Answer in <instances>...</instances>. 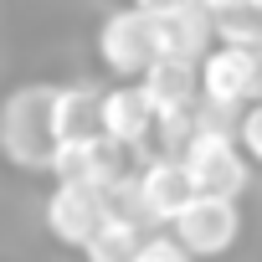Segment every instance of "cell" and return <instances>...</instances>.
Returning <instances> with one entry per match:
<instances>
[{
	"label": "cell",
	"instance_id": "1",
	"mask_svg": "<svg viewBox=\"0 0 262 262\" xmlns=\"http://www.w3.org/2000/svg\"><path fill=\"white\" fill-rule=\"evenodd\" d=\"M180 160L190 165L201 195H226V201H236V195L247 190L252 160H247V149H242V139H236V123H226V113H216V108H206V103H201V128H195V139L185 144Z\"/></svg>",
	"mask_w": 262,
	"mask_h": 262
},
{
	"label": "cell",
	"instance_id": "2",
	"mask_svg": "<svg viewBox=\"0 0 262 262\" xmlns=\"http://www.w3.org/2000/svg\"><path fill=\"white\" fill-rule=\"evenodd\" d=\"M52 98L57 88H16L0 113V144H6L11 165L21 170H52L57 139H52Z\"/></svg>",
	"mask_w": 262,
	"mask_h": 262
},
{
	"label": "cell",
	"instance_id": "3",
	"mask_svg": "<svg viewBox=\"0 0 262 262\" xmlns=\"http://www.w3.org/2000/svg\"><path fill=\"white\" fill-rule=\"evenodd\" d=\"M98 62L118 77V82H144V72L160 62V31L155 16L144 6L128 0L123 11H113L98 26Z\"/></svg>",
	"mask_w": 262,
	"mask_h": 262
},
{
	"label": "cell",
	"instance_id": "4",
	"mask_svg": "<svg viewBox=\"0 0 262 262\" xmlns=\"http://www.w3.org/2000/svg\"><path fill=\"white\" fill-rule=\"evenodd\" d=\"M201 103L216 113H247L252 103H262V52L252 47H211V57L201 62Z\"/></svg>",
	"mask_w": 262,
	"mask_h": 262
},
{
	"label": "cell",
	"instance_id": "5",
	"mask_svg": "<svg viewBox=\"0 0 262 262\" xmlns=\"http://www.w3.org/2000/svg\"><path fill=\"white\" fill-rule=\"evenodd\" d=\"M108 216H113V195L98 190V185H62L57 180V190L47 195V231L62 247H77L82 252Z\"/></svg>",
	"mask_w": 262,
	"mask_h": 262
},
{
	"label": "cell",
	"instance_id": "6",
	"mask_svg": "<svg viewBox=\"0 0 262 262\" xmlns=\"http://www.w3.org/2000/svg\"><path fill=\"white\" fill-rule=\"evenodd\" d=\"M170 231H175V242H180L190 257H221V252H231L236 236H242V211H236V201H226V195H195Z\"/></svg>",
	"mask_w": 262,
	"mask_h": 262
},
{
	"label": "cell",
	"instance_id": "7",
	"mask_svg": "<svg viewBox=\"0 0 262 262\" xmlns=\"http://www.w3.org/2000/svg\"><path fill=\"white\" fill-rule=\"evenodd\" d=\"M134 175H139V195H144L149 226H175L185 216V206L201 195V185H195V175H190V165L180 155H155Z\"/></svg>",
	"mask_w": 262,
	"mask_h": 262
},
{
	"label": "cell",
	"instance_id": "8",
	"mask_svg": "<svg viewBox=\"0 0 262 262\" xmlns=\"http://www.w3.org/2000/svg\"><path fill=\"white\" fill-rule=\"evenodd\" d=\"M52 175H57L62 185H98V190H113V185L128 175V170H123V144H113L108 134H88V139L57 144Z\"/></svg>",
	"mask_w": 262,
	"mask_h": 262
},
{
	"label": "cell",
	"instance_id": "9",
	"mask_svg": "<svg viewBox=\"0 0 262 262\" xmlns=\"http://www.w3.org/2000/svg\"><path fill=\"white\" fill-rule=\"evenodd\" d=\"M149 16H155V31H160V57H175V62H206L211 57L216 16L201 0H170V6H160Z\"/></svg>",
	"mask_w": 262,
	"mask_h": 262
},
{
	"label": "cell",
	"instance_id": "10",
	"mask_svg": "<svg viewBox=\"0 0 262 262\" xmlns=\"http://www.w3.org/2000/svg\"><path fill=\"white\" fill-rule=\"evenodd\" d=\"M155 128H160V113L144 93V82H118L103 93V134L123 149H139L155 139Z\"/></svg>",
	"mask_w": 262,
	"mask_h": 262
},
{
	"label": "cell",
	"instance_id": "11",
	"mask_svg": "<svg viewBox=\"0 0 262 262\" xmlns=\"http://www.w3.org/2000/svg\"><path fill=\"white\" fill-rule=\"evenodd\" d=\"M103 93L108 88H98V82H67V88H57V98H52V139L57 144L103 134Z\"/></svg>",
	"mask_w": 262,
	"mask_h": 262
},
{
	"label": "cell",
	"instance_id": "12",
	"mask_svg": "<svg viewBox=\"0 0 262 262\" xmlns=\"http://www.w3.org/2000/svg\"><path fill=\"white\" fill-rule=\"evenodd\" d=\"M144 93H149V103H155V113H160V118L201 108V62L160 57V62L144 72Z\"/></svg>",
	"mask_w": 262,
	"mask_h": 262
},
{
	"label": "cell",
	"instance_id": "13",
	"mask_svg": "<svg viewBox=\"0 0 262 262\" xmlns=\"http://www.w3.org/2000/svg\"><path fill=\"white\" fill-rule=\"evenodd\" d=\"M144 242H149V236H144L139 221H128V216H108V221L93 231V242L82 247V257H88V262H134Z\"/></svg>",
	"mask_w": 262,
	"mask_h": 262
},
{
	"label": "cell",
	"instance_id": "14",
	"mask_svg": "<svg viewBox=\"0 0 262 262\" xmlns=\"http://www.w3.org/2000/svg\"><path fill=\"white\" fill-rule=\"evenodd\" d=\"M236 139H242L247 160H252V165H262V103H252V108L236 118Z\"/></svg>",
	"mask_w": 262,
	"mask_h": 262
},
{
	"label": "cell",
	"instance_id": "15",
	"mask_svg": "<svg viewBox=\"0 0 262 262\" xmlns=\"http://www.w3.org/2000/svg\"><path fill=\"white\" fill-rule=\"evenodd\" d=\"M134 262H190V252L175 242V236H149L144 247H139V257Z\"/></svg>",
	"mask_w": 262,
	"mask_h": 262
}]
</instances>
